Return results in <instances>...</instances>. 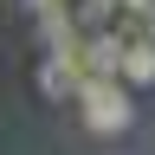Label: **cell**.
Masks as SVG:
<instances>
[{"instance_id":"cell-7","label":"cell","mask_w":155,"mask_h":155,"mask_svg":"<svg viewBox=\"0 0 155 155\" xmlns=\"http://www.w3.org/2000/svg\"><path fill=\"white\" fill-rule=\"evenodd\" d=\"M142 32H149V39H155V13H149V19H142Z\"/></svg>"},{"instance_id":"cell-4","label":"cell","mask_w":155,"mask_h":155,"mask_svg":"<svg viewBox=\"0 0 155 155\" xmlns=\"http://www.w3.org/2000/svg\"><path fill=\"white\" fill-rule=\"evenodd\" d=\"M123 84H129V91H149V84H155V39H149V32L129 39V52H123Z\"/></svg>"},{"instance_id":"cell-3","label":"cell","mask_w":155,"mask_h":155,"mask_svg":"<svg viewBox=\"0 0 155 155\" xmlns=\"http://www.w3.org/2000/svg\"><path fill=\"white\" fill-rule=\"evenodd\" d=\"M123 52H129V32L123 26H104L84 39V71L91 78H123Z\"/></svg>"},{"instance_id":"cell-5","label":"cell","mask_w":155,"mask_h":155,"mask_svg":"<svg viewBox=\"0 0 155 155\" xmlns=\"http://www.w3.org/2000/svg\"><path fill=\"white\" fill-rule=\"evenodd\" d=\"M65 7H71V0H26V13H32V19H45V13H65Z\"/></svg>"},{"instance_id":"cell-6","label":"cell","mask_w":155,"mask_h":155,"mask_svg":"<svg viewBox=\"0 0 155 155\" xmlns=\"http://www.w3.org/2000/svg\"><path fill=\"white\" fill-rule=\"evenodd\" d=\"M155 13V0H123V19H149Z\"/></svg>"},{"instance_id":"cell-1","label":"cell","mask_w":155,"mask_h":155,"mask_svg":"<svg viewBox=\"0 0 155 155\" xmlns=\"http://www.w3.org/2000/svg\"><path fill=\"white\" fill-rule=\"evenodd\" d=\"M71 104H78V123L91 136H129V123H136V104H129L123 78H91L84 71V84H78Z\"/></svg>"},{"instance_id":"cell-2","label":"cell","mask_w":155,"mask_h":155,"mask_svg":"<svg viewBox=\"0 0 155 155\" xmlns=\"http://www.w3.org/2000/svg\"><path fill=\"white\" fill-rule=\"evenodd\" d=\"M78 84H84V52H45L39 58V91L52 104H71Z\"/></svg>"}]
</instances>
